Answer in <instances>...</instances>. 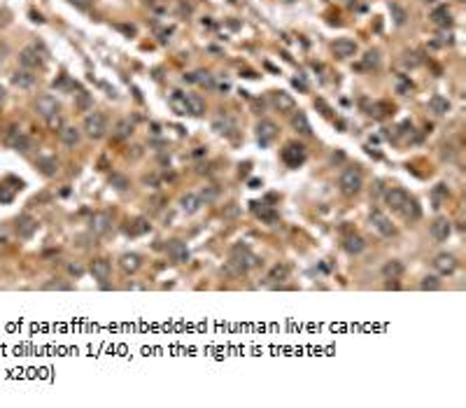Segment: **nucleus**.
<instances>
[{
	"mask_svg": "<svg viewBox=\"0 0 466 408\" xmlns=\"http://www.w3.org/2000/svg\"><path fill=\"white\" fill-rule=\"evenodd\" d=\"M338 187H340V191H343V194H347V196H354V194H359V191H361V187H364L361 170H359V168H345L343 173H340Z\"/></svg>",
	"mask_w": 466,
	"mask_h": 408,
	"instance_id": "nucleus-1",
	"label": "nucleus"
},
{
	"mask_svg": "<svg viewBox=\"0 0 466 408\" xmlns=\"http://www.w3.org/2000/svg\"><path fill=\"white\" fill-rule=\"evenodd\" d=\"M231 264H236L238 271L245 273L247 268H252V266H259V259L254 252H250L247 245H233V247H231Z\"/></svg>",
	"mask_w": 466,
	"mask_h": 408,
	"instance_id": "nucleus-2",
	"label": "nucleus"
},
{
	"mask_svg": "<svg viewBox=\"0 0 466 408\" xmlns=\"http://www.w3.org/2000/svg\"><path fill=\"white\" fill-rule=\"evenodd\" d=\"M105 131H108V122H105V117H103L101 112L87 115V119H84V133H87L91 140H101V138L105 136Z\"/></svg>",
	"mask_w": 466,
	"mask_h": 408,
	"instance_id": "nucleus-3",
	"label": "nucleus"
},
{
	"mask_svg": "<svg viewBox=\"0 0 466 408\" xmlns=\"http://www.w3.org/2000/svg\"><path fill=\"white\" fill-rule=\"evenodd\" d=\"M282 161L287 163V166H291V168H298V166L305 161V147H301V145H296V143H289L282 150Z\"/></svg>",
	"mask_w": 466,
	"mask_h": 408,
	"instance_id": "nucleus-4",
	"label": "nucleus"
},
{
	"mask_svg": "<svg viewBox=\"0 0 466 408\" xmlns=\"http://www.w3.org/2000/svg\"><path fill=\"white\" fill-rule=\"evenodd\" d=\"M257 136H259L261 147H268V145L277 138V126L273 122H268V119H261L259 126H257Z\"/></svg>",
	"mask_w": 466,
	"mask_h": 408,
	"instance_id": "nucleus-5",
	"label": "nucleus"
},
{
	"mask_svg": "<svg viewBox=\"0 0 466 408\" xmlns=\"http://www.w3.org/2000/svg\"><path fill=\"white\" fill-rule=\"evenodd\" d=\"M168 257L173 259V261H177V264H184V261H189V247H187V243L180 238L170 240L168 243Z\"/></svg>",
	"mask_w": 466,
	"mask_h": 408,
	"instance_id": "nucleus-6",
	"label": "nucleus"
},
{
	"mask_svg": "<svg viewBox=\"0 0 466 408\" xmlns=\"http://www.w3.org/2000/svg\"><path fill=\"white\" fill-rule=\"evenodd\" d=\"M371 226L380 233V236H392V233H394V224L387 219L385 212H380V210H373L371 212Z\"/></svg>",
	"mask_w": 466,
	"mask_h": 408,
	"instance_id": "nucleus-7",
	"label": "nucleus"
},
{
	"mask_svg": "<svg viewBox=\"0 0 466 408\" xmlns=\"http://www.w3.org/2000/svg\"><path fill=\"white\" fill-rule=\"evenodd\" d=\"M110 226H112V215L110 212H96L94 215V219H91V233L94 236H103V233H108L110 231Z\"/></svg>",
	"mask_w": 466,
	"mask_h": 408,
	"instance_id": "nucleus-8",
	"label": "nucleus"
},
{
	"mask_svg": "<svg viewBox=\"0 0 466 408\" xmlns=\"http://www.w3.org/2000/svg\"><path fill=\"white\" fill-rule=\"evenodd\" d=\"M429 231H431L433 240L443 243V240H447V236H450V231H452V226H450L447 217H436L431 222V226H429Z\"/></svg>",
	"mask_w": 466,
	"mask_h": 408,
	"instance_id": "nucleus-9",
	"label": "nucleus"
},
{
	"mask_svg": "<svg viewBox=\"0 0 466 408\" xmlns=\"http://www.w3.org/2000/svg\"><path fill=\"white\" fill-rule=\"evenodd\" d=\"M405 201H408V194H405L403 189H399V187H392V189L385 191V203L389 205L394 212H399Z\"/></svg>",
	"mask_w": 466,
	"mask_h": 408,
	"instance_id": "nucleus-10",
	"label": "nucleus"
},
{
	"mask_svg": "<svg viewBox=\"0 0 466 408\" xmlns=\"http://www.w3.org/2000/svg\"><path fill=\"white\" fill-rule=\"evenodd\" d=\"M333 54L338 56V59H350V56L357 54V42L350 40V38H340V40L333 42Z\"/></svg>",
	"mask_w": 466,
	"mask_h": 408,
	"instance_id": "nucleus-11",
	"label": "nucleus"
},
{
	"mask_svg": "<svg viewBox=\"0 0 466 408\" xmlns=\"http://www.w3.org/2000/svg\"><path fill=\"white\" fill-rule=\"evenodd\" d=\"M35 110H38V115H42L47 119V117H52L54 112H59V103H56L54 96H40V98L35 101Z\"/></svg>",
	"mask_w": 466,
	"mask_h": 408,
	"instance_id": "nucleus-12",
	"label": "nucleus"
},
{
	"mask_svg": "<svg viewBox=\"0 0 466 408\" xmlns=\"http://www.w3.org/2000/svg\"><path fill=\"white\" fill-rule=\"evenodd\" d=\"M433 266H436V271L440 275H452L457 271V259L452 254H438V257L433 259Z\"/></svg>",
	"mask_w": 466,
	"mask_h": 408,
	"instance_id": "nucleus-13",
	"label": "nucleus"
},
{
	"mask_svg": "<svg viewBox=\"0 0 466 408\" xmlns=\"http://www.w3.org/2000/svg\"><path fill=\"white\" fill-rule=\"evenodd\" d=\"M91 275H94L98 282H105L112 275V266H110L108 259H94L91 261Z\"/></svg>",
	"mask_w": 466,
	"mask_h": 408,
	"instance_id": "nucleus-14",
	"label": "nucleus"
},
{
	"mask_svg": "<svg viewBox=\"0 0 466 408\" xmlns=\"http://www.w3.org/2000/svg\"><path fill=\"white\" fill-rule=\"evenodd\" d=\"M19 63L26 70H35V68H40V66H42V59H40V54H38V49L26 47L19 54Z\"/></svg>",
	"mask_w": 466,
	"mask_h": 408,
	"instance_id": "nucleus-15",
	"label": "nucleus"
},
{
	"mask_svg": "<svg viewBox=\"0 0 466 408\" xmlns=\"http://www.w3.org/2000/svg\"><path fill=\"white\" fill-rule=\"evenodd\" d=\"M273 105H275L280 112H294V110H296V101H294L291 94H287V91H275V94H273Z\"/></svg>",
	"mask_w": 466,
	"mask_h": 408,
	"instance_id": "nucleus-16",
	"label": "nucleus"
},
{
	"mask_svg": "<svg viewBox=\"0 0 466 408\" xmlns=\"http://www.w3.org/2000/svg\"><path fill=\"white\" fill-rule=\"evenodd\" d=\"M119 266H122L124 273H138L142 266V257L135 254V252H126V254H122V259H119Z\"/></svg>",
	"mask_w": 466,
	"mask_h": 408,
	"instance_id": "nucleus-17",
	"label": "nucleus"
},
{
	"mask_svg": "<svg viewBox=\"0 0 466 408\" xmlns=\"http://www.w3.org/2000/svg\"><path fill=\"white\" fill-rule=\"evenodd\" d=\"M382 275H385L387 280H399L401 275H403V261H399V259H389V261H385V266H382Z\"/></svg>",
	"mask_w": 466,
	"mask_h": 408,
	"instance_id": "nucleus-18",
	"label": "nucleus"
},
{
	"mask_svg": "<svg viewBox=\"0 0 466 408\" xmlns=\"http://www.w3.org/2000/svg\"><path fill=\"white\" fill-rule=\"evenodd\" d=\"M35 229H38V222H35L31 215H24V217L19 219V224H17V233H19V238H31L35 233Z\"/></svg>",
	"mask_w": 466,
	"mask_h": 408,
	"instance_id": "nucleus-19",
	"label": "nucleus"
},
{
	"mask_svg": "<svg viewBox=\"0 0 466 408\" xmlns=\"http://www.w3.org/2000/svg\"><path fill=\"white\" fill-rule=\"evenodd\" d=\"M201 198H198V194H184L182 198H180V208H182L187 215H196L198 210H201Z\"/></svg>",
	"mask_w": 466,
	"mask_h": 408,
	"instance_id": "nucleus-20",
	"label": "nucleus"
},
{
	"mask_svg": "<svg viewBox=\"0 0 466 408\" xmlns=\"http://www.w3.org/2000/svg\"><path fill=\"white\" fill-rule=\"evenodd\" d=\"M399 212L403 215L405 219H408V222H415V219L422 217V208H419L417 201H415V198H410V196H408V201L403 203V208H401Z\"/></svg>",
	"mask_w": 466,
	"mask_h": 408,
	"instance_id": "nucleus-21",
	"label": "nucleus"
},
{
	"mask_svg": "<svg viewBox=\"0 0 466 408\" xmlns=\"http://www.w3.org/2000/svg\"><path fill=\"white\" fill-rule=\"evenodd\" d=\"M59 136H61V143L66 145V147H75V145H80L82 133L75 129V126H63V129L59 131Z\"/></svg>",
	"mask_w": 466,
	"mask_h": 408,
	"instance_id": "nucleus-22",
	"label": "nucleus"
},
{
	"mask_svg": "<svg viewBox=\"0 0 466 408\" xmlns=\"http://www.w3.org/2000/svg\"><path fill=\"white\" fill-rule=\"evenodd\" d=\"M12 82H14V84H17L19 89H31V87L35 84V75L31 73V70L24 68V70H17V73H14Z\"/></svg>",
	"mask_w": 466,
	"mask_h": 408,
	"instance_id": "nucleus-23",
	"label": "nucleus"
},
{
	"mask_svg": "<svg viewBox=\"0 0 466 408\" xmlns=\"http://www.w3.org/2000/svg\"><path fill=\"white\" fill-rule=\"evenodd\" d=\"M429 110H431L433 115L445 117L447 112H450V101H447V98H443V96H433L431 101H429Z\"/></svg>",
	"mask_w": 466,
	"mask_h": 408,
	"instance_id": "nucleus-24",
	"label": "nucleus"
},
{
	"mask_svg": "<svg viewBox=\"0 0 466 408\" xmlns=\"http://www.w3.org/2000/svg\"><path fill=\"white\" fill-rule=\"evenodd\" d=\"M291 126H294L298 133H303V136H310L312 133L310 122H308V117H305L303 112H294V117H291Z\"/></svg>",
	"mask_w": 466,
	"mask_h": 408,
	"instance_id": "nucleus-25",
	"label": "nucleus"
},
{
	"mask_svg": "<svg viewBox=\"0 0 466 408\" xmlns=\"http://www.w3.org/2000/svg\"><path fill=\"white\" fill-rule=\"evenodd\" d=\"M187 112H189V115H196V117L205 112V103H203L201 96L187 94Z\"/></svg>",
	"mask_w": 466,
	"mask_h": 408,
	"instance_id": "nucleus-26",
	"label": "nucleus"
},
{
	"mask_svg": "<svg viewBox=\"0 0 466 408\" xmlns=\"http://www.w3.org/2000/svg\"><path fill=\"white\" fill-rule=\"evenodd\" d=\"M170 108L175 110L177 115H187V94L175 91V94L170 96Z\"/></svg>",
	"mask_w": 466,
	"mask_h": 408,
	"instance_id": "nucleus-27",
	"label": "nucleus"
},
{
	"mask_svg": "<svg viewBox=\"0 0 466 408\" xmlns=\"http://www.w3.org/2000/svg\"><path fill=\"white\" fill-rule=\"evenodd\" d=\"M364 247H366V243L361 236H350V238L345 240V250L350 252V254H361Z\"/></svg>",
	"mask_w": 466,
	"mask_h": 408,
	"instance_id": "nucleus-28",
	"label": "nucleus"
},
{
	"mask_svg": "<svg viewBox=\"0 0 466 408\" xmlns=\"http://www.w3.org/2000/svg\"><path fill=\"white\" fill-rule=\"evenodd\" d=\"M212 129H215L217 133H229V131L233 129V122H231L229 117L219 115V117H215V119H212Z\"/></svg>",
	"mask_w": 466,
	"mask_h": 408,
	"instance_id": "nucleus-29",
	"label": "nucleus"
},
{
	"mask_svg": "<svg viewBox=\"0 0 466 408\" xmlns=\"http://www.w3.org/2000/svg\"><path fill=\"white\" fill-rule=\"evenodd\" d=\"M217 196H219V189H217L215 184H210V187H203L201 194H198V198H201V203H215Z\"/></svg>",
	"mask_w": 466,
	"mask_h": 408,
	"instance_id": "nucleus-30",
	"label": "nucleus"
},
{
	"mask_svg": "<svg viewBox=\"0 0 466 408\" xmlns=\"http://www.w3.org/2000/svg\"><path fill=\"white\" fill-rule=\"evenodd\" d=\"M10 145H12L14 150H19V152H28V150H33V143L28 140L26 136H14V138H10Z\"/></svg>",
	"mask_w": 466,
	"mask_h": 408,
	"instance_id": "nucleus-31",
	"label": "nucleus"
},
{
	"mask_svg": "<svg viewBox=\"0 0 466 408\" xmlns=\"http://www.w3.org/2000/svg\"><path fill=\"white\" fill-rule=\"evenodd\" d=\"M131 133H133V124H131V119H122V122L117 124V129H115V136L117 138H131Z\"/></svg>",
	"mask_w": 466,
	"mask_h": 408,
	"instance_id": "nucleus-32",
	"label": "nucleus"
},
{
	"mask_svg": "<svg viewBox=\"0 0 466 408\" xmlns=\"http://www.w3.org/2000/svg\"><path fill=\"white\" fill-rule=\"evenodd\" d=\"M110 184H112L117 191H126V189L131 187V184H129V177L122 175V173H115V175L110 177Z\"/></svg>",
	"mask_w": 466,
	"mask_h": 408,
	"instance_id": "nucleus-33",
	"label": "nucleus"
},
{
	"mask_svg": "<svg viewBox=\"0 0 466 408\" xmlns=\"http://www.w3.org/2000/svg\"><path fill=\"white\" fill-rule=\"evenodd\" d=\"M287 275H289V268L284 264H277V266H273V271L268 273V280L277 282V280H287Z\"/></svg>",
	"mask_w": 466,
	"mask_h": 408,
	"instance_id": "nucleus-34",
	"label": "nucleus"
},
{
	"mask_svg": "<svg viewBox=\"0 0 466 408\" xmlns=\"http://www.w3.org/2000/svg\"><path fill=\"white\" fill-rule=\"evenodd\" d=\"M252 212H254L257 217L268 219V222H273V219H275L273 215H270V208H268V205H266V203H259V201H257V203H252Z\"/></svg>",
	"mask_w": 466,
	"mask_h": 408,
	"instance_id": "nucleus-35",
	"label": "nucleus"
},
{
	"mask_svg": "<svg viewBox=\"0 0 466 408\" xmlns=\"http://www.w3.org/2000/svg\"><path fill=\"white\" fill-rule=\"evenodd\" d=\"M38 168H40L45 175H54L59 166H56L54 159H40V161H38Z\"/></svg>",
	"mask_w": 466,
	"mask_h": 408,
	"instance_id": "nucleus-36",
	"label": "nucleus"
},
{
	"mask_svg": "<svg viewBox=\"0 0 466 408\" xmlns=\"http://www.w3.org/2000/svg\"><path fill=\"white\" fill-rule=\"evenodd\" d=\"M431 19L436 21V24H440V26H447V24H450V12H447L445 7H438V10L431 14Z\"/></svg>",
	"mask_w": 466,
	"mask_h": 408,
	"instance_id": "nucleus-37",
	"label": "nucleus"
},
{
	"mask_svg": "<svg viewBox=\"0 0 466 408\" xmlns=\"http://www.w3.org/2000/svg\"><path fill=\"white\" fill-rule=\"evenodd\" d=\"M419 287H422V289H440V280L436 278V275H426V278L419 282Z\"/></svg>",
	"mask_w": 466,
	"mask_h": 408,
	"instance_id": "nucleus-38",
	"label": "nucleus"
},
{
	"mask_svg": "<svg viewBox=\"0 0 466 408\" xmlns=\"http://www.w3.org/2000/svg\"><path fill=\"white\" fill-rule=\"evenodd\" d=\"M222 215H224L226 219H236L238 215H240V205H238V203H229V205H224Z\"/></svg>",
	"mask_w": 466,
	"mask_h": 408,
	"instance_id": "nucleus-39",
	"label": "nucleus"
},
{
	"mask_svg": "<svg viewBox=\"0 0 466 408\" xmlns=\"http://www.w3.org/2000/svg\"><path fill=\"white\" fill-rule=\"evenodd\" d=\"M47 124H49V129L52 131H61L63 129V117L59 115V112H54L52 117H47Z\"/></svg>",
	"mask_w": 466,
	"mask_h": 408,
	"instance_id": "nucleus-40",
	"label": "nucleus"
},
{
	"mask_svg": "<svg viewBox=\"0 0 466 408\" xmlns=\"http://www.w3.org/2000/svg\"><path fill=\"white\" fill-rule=\"evenodd\" d=\"M75 96H77V108H80V110H89V108H91V96H89V94L80 91V94H75Z\"/></svg>",
	"mask_w": 466,
	"mask_h": 408,
	"instance_id": "nucleus-41",
	"label": "nucleus"
},
{
	"mask_svg": "<svg viewBox=\"0 0 466 408\" xmlns=\"http://www.w3.org/2000/svg\"><path fill=\"white\" fill-rule=\"evenodd\" d=\"M378 63H380V54H378V52H368V54H366V59H364V66H366V68H371V66H378Z\"/></svg>",
	"mask_w": 466,
	"mask_h": 408,
	"instance_id": "nucleus-42",
	"label": "nucleus"
},
{
	"mask_svg": "<svg viewBox=\"0 0 466 408\" xmlns=\"http://www.w3.org/2000/svg\"><path fill=\"white\" fill-rule=\"evenodd\" d=\"M443 196H445V187L443 184H438V189L433 191V208H440V201H443Z\"/></svg>",
	"mask_w": 466,
	"mask_h": 408,
	"instance_id": "nucleus-43",
	"label": "nucleus"
},
{
	"mask_svg": "<svg viewBox=\"0 0 466 408\" xmlns=\"http://www.w3.org/2000/svg\"><path fill=\"white\" fill-rule=\"evenodd\" d=\"M68 271H70V275H75V278H82L84 268H82L80 264H68Z\"/></svg>",
	"mask_w": 466,
	"mask_h": 408,
	"instance_id": "nucleus-44",
	"label": "nucleus"
},
{
	"mask_svg": "<svg viewBox=\"0 0 466 408\" xmlns=\"http://www.w3.org/2000/svg\"><path fill=\"white\" fill-rule=\"evenodd\" d=\"M417 54H405V59H403V63L405 66H417L419 63V59H415Z\"/></svg>",
	"mask_w": 466,
	"mask_h": 408,
	"instance_id": "nucleus-45",
	"label": "nucleus"
},
{
	"mask_svg": "<svg viewBox=\"0 0 466 408\" xmlns=\"http://www.w3.org/2000/svg\"><path fill=\"white\" fill-rule=\"evenodd\" d=\"M45 289H70V285H63V282H49V285H45Z\"/></svg>",
	"mask_w": 466,
	"mask_h": 408,
	"instance_id": "nucleus-46",
	"label": "nucleus"
},
{
	"mask_svg": "<svg viewBox=\"0 0 466 408\" xmlns=\"http://www.w3.org/2000/svg\"><path fill=\"white\" fill-rule=\"evenodd\" d=\"M0 98H3V87H0Z\"/></svg>",
	"mask_w": 466,
	"mask_h": 408,
	"instance_id": "nucleus-47",
	"label": "nucleus"
}]
</instances>
